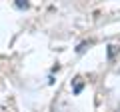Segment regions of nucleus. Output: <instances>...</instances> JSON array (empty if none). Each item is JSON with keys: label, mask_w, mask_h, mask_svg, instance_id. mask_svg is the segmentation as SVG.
<instances>
[{"label": "nucleus", "mask_w": 120, "mask_h": 112, "mask_svg": "<svg viewBox=\"0 0 120 112\" xmlns=\"http://www.w3.org/2000/svg\"><path fill=\"white\" fill-rule=\"evenodd\" d=\"M16 6H18V8H28L30 2H28V0H16Z\"/></svg>", "instance_id": "1"}, {"label": "nucleus", "mask_w": 120, "mask_h": 112, "mask_svg": "<svg viewBox=\"0 0 120 112\" xmlns=\"http://www.w3.org/2000/svg\"><path fill=\"white\" fill-rule=\"evenodd\" d=\"M82 90V82H76V86H74V94H80Z\"/></svg>", "instance_id": "2"}]
</instances>
